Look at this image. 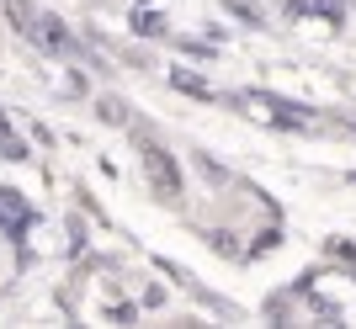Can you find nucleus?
<instances>
[{"label": "nucleus", "mask_w": 356, "mask_h": 329, "mask_svg": "<svg viewBox=\"0 0 356 329\" xmlns=\"http://www.w3.org/2000/svg\"><path fill=\"white\" fill-rule=\"evenodd\" d=\"M149 170H154V180L165 186V196H176V164H170V154H165V149H149Z\"/></svg>", "instance_id": "obj_1"}, {"label": "nucleus", "mask_w": 356, "mask_h": 329, "mask_svg": "<svg viewBox=\"0 0 356 329\" xmlns=\"http://www.w3.org/2000/svg\"><path fill=\"white\" fill-rule=\"evenodd\" d=\"M138 32H144V37H160L165 27H160V16H138Z\"/></svg>", "instance_id": "obj_3"}, {"label": "nucleus", "mask_w": 356, "mask_h": 329, "mask_svg": "<svg viewBox=\"0 0 356 329\" xmlns=\"http://www.w3.org/2000/svg\"><path fill=\"white\" fill-rule=\"evenodd\" d=\"M176 85H181V90H192V96H208V85H202L197 75H186V69H176Z\"/></svg>", "instance_id": "obj_2"}]
</instances>
